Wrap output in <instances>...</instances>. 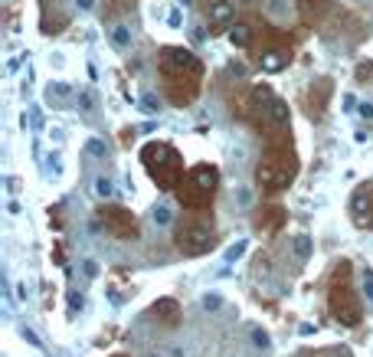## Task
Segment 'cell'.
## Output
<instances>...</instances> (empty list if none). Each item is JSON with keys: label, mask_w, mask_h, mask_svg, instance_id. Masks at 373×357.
Segmentation results:
<instances>
[{"label": "cell", "mask_w": 373, "mask_h": 357, "mask_svg": "<svg viewBox=\"0 0 373 357\" xmlns=\"http://www.w3.org/2000/svg\"><path fill=\"white\" fill-rule=\"evenodd\" d=\"M327 305H331V315L337 318V325L344 328H353L360 325V298L357 292L350 289V262H337V269L331 275V298H327Z\"/></svg>", "instance_id": "cell-1"}, {"label": "cell", "mask_w": 373, "mask_h": 357, "mask_svg": "<svg viewBox=\"0 0 373 357\" xmlns=\"http://www.w3.org/2000/svg\"><path fill=\"white\" fill-rule=\"evenodd\" d=\"M216 171L213 167H193L190 174H186V181L183 184H177L180 190H177V197H180L183 207H190V210H200V207H207L210 197H213V190H216Z\"/></svg>", "instance_id": "cell-2"}, {"label": "cell", "mask_w": 373, "mask_h": 357, "mask_svg": "<svg viewBox=\"0 0 373 357\" xmlns=\"http://www.w3.org/2000/svg\"><path fill=\"white\" fill-rule=\"evenodd\" d=\"M144 164H147V171L151 177L157 181V187L161 190H171V187H177V174H180V164H177V154L171 148H164V145H151L144 148Z\"/></svg>", "instance_id": "cell-3"}, {"label": "cell", "mask_w": 373, "mask_h": 357, "mask_svg": "<svg viewBox=\"0 0 373 357\" xmlns=\"http://www.w3.org/2000/svg\"><path fill=\"white\" fill-rule=\"evenodd\" d=\"M213 223H186L177 229V249L183 256H203L213 249Z\"/></svg>", "instance_id": "cell-4"}, {"label": "cell", "mask_w": 373, "mask_h": 357, "mask_svg": "<svg viewBox=\"0 0 373 357\" xmlns=\"http://www.w3.org/2000/svg\"><path fill=\"white\" fill-rule=\"evenodd\" d=\"M295 177V164H278V160H265L259 167V184L269 187V190H282V187H288V181Z\"/></svg>", "instance_id": "cell-5"}, {"label": "cell", "mask_w": 373, "mask_h": 357, "mask_svg": "<svg viewBox=\"0 0 373 357\" xmlns=\"http://www.w3.org/2000/svg\"><path fill=\"white\" fill-rule=\"evenodd\" d=\"M102 220H105V226L111 229L118 239H135L138 236V226H135V217H131L128 210H121V207H111V210H102Z\"/></svg>", "instance_id": "cell-6"}, {"label": "cell", "mask_w": 373, "mask_h": 357, "mask_svg": "<svg viewBox=\"0 0 373 357\" xmlns=\"http://www.w3.org/2000/svg\"><path fill=\"white\" fill-rule=\"evenodd\" d=\"M164 69L167 73H200V62L190 49H180V46H171L164 49Z\"/></svg>", "instance_id": "cell-7"}, {"label": "cell", "mask_w": 373, "mask_h": 357, "mask_svg": "<svg viewBox=\"0 0 373 357\" xmlns=\"http://www.w3.org/2000/svg\"><path fill=\"white\" fill-rule=\"evenodd\" d=\"M151 315L161 321V325H177V321H180V305H177L174 298H157L154 305H151Z\"/></svg>", "instance_id": "cell-8"}, {"label": "cell", "mask_w": 373, "mask_h": 357, "mask_svg": "<svg viewBox=\"0 0 373 357\" xmlns=\"http://www.w3.org/2000/svg\"><path fill=\"white\" fill-rule=\"evenodd\" d=\"M259 66H262V73H282L288 66V52L285 49H265L259 56Z\"/></svg>", "instance_id": "cell-9"}, {"label": "cell", "mask_w": 373, "mask_h": 357, "mask_svg": "<svg viewBox=\"0 0 373 357\" xmlns=\"http://www.w3.org/2000/svg\"><path fill=\"white\" fill-rule=\"evenodd\" d=\"M370 203H373V197H370L367 190H357V193H353L350 210H353V220H357L360 226H363V223H370Z\"/></svg>", "instance_id": "cell-10"}, {"label": "cell", "mask_w": 373, "mask_h": 357, "mask_svg": "<svg viewBox=\"0 0 373 357\" xmlns=\"http://www.w3.org/2000/svg\"><path fill=\"white\" fill-rule=\"evenodd\" d=\"M207 16H210V23H229L233 20V4L229 0H213V4L207 7Z\"/></svg>", "instance_id": "cell-11"}, {"label": "cell", "mask_w": 373, "mask_h": 357, "mask_svg": "<svg viewBox=\"0 0 373 357\" xmlns=\"http://www.w3.org/2000/svg\"><path fill=\"white\" fill-rule=\"evenodd\" d=\"M265 115H269V121L275 124V128H285V124H288V105L282 99H275L269 109H265Z\"/></svg>", "instance_id": "cell-12"}, {"label": "cell", "mask_w": 373, "mask_h": 357, "mask_svg": "<svg viewBox=\"0 0 373 357\" xmlns=\"http://www.w3.org/2000/svg\"><path fill=\"white\" fill-rule=\"evenodd\" d=\"M249 99H252V109H259V112H265V109H269V105L275 102V92H272L269 85H255V88H252V95H249Z\"/></svg>", "instance_id": "cell-13"}, {"label": "cell", "mask_w": 373, "mask_h": 357, "mask_svg": "<svg viewBox=\"0 0 373 357\" xmlns=\"http://www.w3.org/2000/svg\"><path fill=\"white\" fill-rule=\"evenodd\" d=\"M76 95V88L69 85V82H49V88H46V99L56 105V102H66V99H72Z\"/></svg>", "instance_id": "cell-14"}, {"label": "cell", "mask_w": 373, "mask_h": 357, "mask_svg": "<svg viewBox=\"0 0 373 357\" xmlns=\"http://www.w3.org/2000/svg\"><path fill=\"white\" fill-rule=\"evenodd\" d=\"M229 43H233V46H249V43H252V30H249L246 23L229 26Z\"/></svg>", "instance_id": "cell-15"}, {"label": "cell", "mask_w": 373, "mask_h": 357, "mask_svg": "<svg viewBox=\"0 0 373 357\" xmlns=\"http://www.w3.org/2000/svg\"><path fill=\"white\" fill-rule=\"evenodd\" d=\"M111 46H115V49H128V46H131V30H128L124 23L111 26Z\"/></svg>", "instance_id": "cell-16"}, {"label": "cell", "mask_w": 373, "mask_h": 357, "mask_svg": "<svg viewBox=\"0 0 373 357\" xmlns=\"http://www.w3.org/2000/svg\"><path fill=\"white\" fill-rule=\"evenodd\" d=\"M275 20H288L291 16V0H269V7H265Z\"/></svg>", "instance_id": "cell-17"}, {"label": "cell", "mask_w": 373, "mask_h": 357, "mask_svg": "<svg viewBox=\"0 0 373 357\" xmlns=\"http://www.w3.org/2000/svg\"><path fill=\"white\" fill-rule=\"evenodd\" d=\"M138 105H141V112H144V115H157V112H161V99H157L154 92H144Z\"/></svg>", "instance_id": "cell-18"}, {"label": "cell", "mask_w": 373, "mask_h": 357, "mask_svg": "<svg viewBox=\"0 0 373 357\" xmlns=\"http://www.w3.org/2000/svg\"><path fill=\"white\" fill-rule=\"evenodd\" d=\"M291 249H295L298 259H308V256H311V239H308L305 233H298L295 239H291Z\"/></svg>", "instance_id": "cell-19"}, {"label": "cell", "mask_w": 373, "mask_h": 357, "mask_svg": "<svg viewBox=\"0 0 373 357\" xmlns=\"http://www.w3.org/2000/svg\"><path fill=\"white\" fill-rule=\"evenodd\" d=\"M85 151H88L92 157H105V154H108V145H105L102 138H88V141H85Z\"/></svg>", "instance_id": "cell-20"}, {"label": "cell", "mask_w": 373, "mask_h": 357, "mask_svg": "<svg viewBox=\"0 0 373 357\" xmlns=\"http://www.w3.org/2000/svg\"><path fill=\"white\" fill-rule=\"evenodd\" d=\"M95 193H99L102 200H108L111 193H115V187H111V181H108V177H99V181H95Z\"/></svg>", "instance_id": "cell-21"}, {"label": "cell", "mask_w": 373, "mask_h": 357, "mask_svg": "<svg viewBox=\"0 0 373 357\" xmlns=\"http://www.w3.org/2000/svg\"><path fill=\"white\" fill-rule=\"evenodd\" d=\"M305 357H350L347 347H331V351H314V354H305Z\"/></svg>", "instance_id": "cell-22"}, {"label": "cell", "mask_w": 373, "mask_h": 357, "mask_svg": "<svg viewBox=\"0 0 373 357\" xmlns=\"http://www.w3.org/2000/svg\"><path fill=\"white\" fill-rule=\"evenodd\" d=\"M151 220H154L157 226H167V223H171V210H167V207H154V213H151Z\"/></svg>", "instance_id": "cell-23"}, {"label": "cell", "mask_w": 373, "mask_h": 357, "mask_svg": "<svg viewBox=\"0 0 373 357\" xmlns=\"http://www.w3.org/2000/svg\"><path fill=\"white\" fill-rule=\"evenodd\" d=\"M243 253H246V239H239V243H233V246L226 249V262H236Z\"/></svg>", "instance_id": "cell-24"}, {"label": "cell", "mask_w": 373, "mask_h": 357, "mask_svg": "<svg viewBox=\"0 0 373 357\" xmlns=\"http://www.w3.org/2000/svg\"><path fill=\"white\" fill-rule=\"evenodd\" d=\"M363 295L373 305V269H363Z\"/></svg>", "instance_id": "cell-25"}, {"label": "cell", "mask_w": 373, "mask_h": 357, "mask_svg": "<svg viewBox=\"0 0 373 357\" xmlns=\"http://www.w3.org/2000/svg\"><path fill=\"white\" fill-rule=\"evenodd\" d=\"M252 344H255V347H262V351H265V347H269V334H265L262 328H252Z\"/></svg>", "instance_id": "cell-26"}, {"label": "cell", "mask_w": 373, "mask_h": 357, "mask_svg": "<svg viewBox=\"0 0 373 357\" xmlns=\"http://www.w3.org/2000/svg\"><path fill=\"white\" fill-rule=\"evenodd\" d=\"M23 124H30L33 131H40V128H43V118H40V112H36V109H30V118H23Z\"/></svg>", "instance_id": "cell-27"}, {"label": "cell", "mask_w": 373, "mask_h": 357, "mask_svg": "<svg viewBox=\"0 0 373 357\" xmlns=\"http://www.w3.org/2000/svg\"><path fill=\"white\" fill-rule=\"evenodd\" d=\"M219 305H223V298H219V295H203V308H207V311H216Z\"/></svg>", "instance_id": "cell-28"}, {"label": "cell", "mask_w": 373, "mask_h": 357, "mask_svg": "<svg viewBox=\"0 0 373 357\" xmlns=\"http://www.w3.org/2000/svg\"><path fill=\"white\" fill-rule=\"evenodd\" d=\"M46 160H49V164H46V171H49L52 177H59V171H62V164H59V154H49Z\"/></svg>", "instance_id": "cell-29"}, {"label": "cell", "mask_w": 373, "mask_h": 357, "mask_svg": "<svg viewBox=\"0 0 373 357\" xmlns=\"http://www.w3.org/2000/svg\"><path fill=\"white\" fill-rule=\"evenodd\" d=\"M82 272L88 275V279H95V275H99V262H92V259H85V262H82Z\"/></svg>", "instance_id": "cell-30"}, {"label": "cell", "mask_w": 373, "mask_h": 357, "mask_svg": "<svg viewBox=\"0 0 373 357\" xmlns=\"http://www.w3.org/2000/svg\"><path fill=\"white\" fill-rule=\"evenodd\" d=\"M92 105H95V99H92L88 92H82V95H79V109H82V112H92Z\"/></svg>", "instance_id": "cell-31"}, {"label": "cell", "mask_w": 373, "mask_h": 357, "mask_svg": "<svg viewBox=\"0 0 373 357\" xmlns=\"http://www.w3.org/2000/svg\"><path fill=\"white\" fill-rule=\"evenodd\" d=\"M353 141H357V145H370V141H373V135H370L367 128H360V131H353Z\"/></svg>", "instance_id": "cell-32"}, {"label": "cell", "mask_w": 373, "mask_h": 357, "mask_svg": "<svg viewBox=\"0 0 373 357\" xmlns=\"http://www.w3.org/2000/svg\"><path fill=\"white\" fill-rule=\"evenodd\" d=\"M357 112L370 121V118H373V102H360V105H357Z\"/></svg>", "instance_id": "cell-33"}, {"label": "cell", "mask_w": 373, "mask_h": 357, "mask_svg": "<svg viewBox=\"0 0 373 357\" xmlns=\"http://www.w3.org/2000/svg\"><path fill=\"white\" fill-rule=\"evenodd\" d=\"M23 337H26V341H30L33 347H43V341L36 337V331H30V328H23Z\"/></svg>", "instance_id": "cell-34"}, {"label": "cell", "mask_w": 373, "mask_h": 357, "mask_svg": "<svg viewBox=\"0 0 373 357\" xmlns=\"http://www.w3.org/2000/svg\"><path fill=\"white\" fill-rule=\"evenodd\" d=\"M167 23H171V26H180V23H183V10H171V16H167Z\"/></svg>", "instance_id": "cell-35"}, {"label": "cell", "mask_w": 373, "mask_h": 357, "mask_svg": "<svg viewBox=\"0 0 373 357\" xmlns=\"http://www.w3.org/2000/svg\"><path fill=\"white\" fill-rule=\"evenodd\" d=\"M236 200L243 203V207H249V203H252V193H249V190H236Z\"/></svg>", "instance_id": "cell-36"}, {"label": "cell", "mask_w": 373, "mask_h": 357, "mask_svg": "<svg viewBox=\"0 0 373 357\" xmlns=\"http://www.w3.org/2000/svg\"><path fill=\"white\" fill-rule=\"evenodd\" d=\"M341 105H344V112H353V105H357V102H353V95H344Z\"/></svg>", "instance_id": "cell-37"}, {"label": "cell", "mask_w": 373, "mask_h": 357, "mask_svg": "<svg viewBox=\"0 0 373 357\" xmlns=\"http://www.w3.org/2000/svg\"><path fill=\"white\" fill-rule=\"evenodd\" d=\"M76 7H79V10H85V13H88V10L95 7V0H76Z\"/></svg>", "instance_id": "cell-38"}, {"label": "cell", "mask_w": 373, "mask_h": 357, "mask_svg": "<svg viewBox=\"0 0 373 357\" xmlns=\"http://www.w3.org/2000/svg\"><path fill=\"white\" fill-rule=\"evenodd\" d=\"M69 308H72V311L82 308V295H72V298H69Z\"/></svg>", "instance_id": "cell-39"}, {"label": "cell", "mask_w": 373, "mask_h": 357, "mask_svg": "<svg viewBox=\"0 0 373 357\" xmlns=\"http://www.w3.org/2000/svg\"><path fill=\"white\" fill-rule=\"evenodd\" d=\"M370 226H373V210H370Z\"/></svg>", "instance_id": "cell-40"}, {"label": "cell", "mask_w": 373, "mask_h": 357, "mask_svg": "<svg viewBox=\"0 0 373 357\" xmlns=\"http://www.w3.org/2000/svg\"><path fill=\"white\" fill-rule=\"evenodd\" d=\"M180 4H183V7H186V4H190V0H180Z\"/></svg>", "instance_id": "cell-41"}, {"label": "cell", "mask_w": 373, "mask_h": 357, "mask_svg": "<svg viewBox=\"0 0 373 357\" xmlns=\"http://www.w3.org/2000/svg\"><path fill=\"white\" fill-rule=\"evenodd\" d=\"M115 357H124V354H115Z\"/></svg>", "instance_id": "cell-42"}]
</instances>
